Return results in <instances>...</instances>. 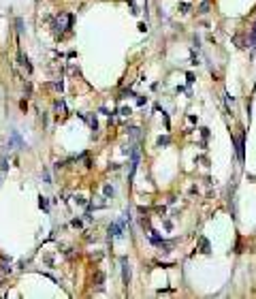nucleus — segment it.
Wrapping results in <instances>:
<instances>
[{"instance_id": "f257e3e1", "label": "nucleus", "mask_w": 256, "mask_h": 299, "mask_svg": "<svg viewBox=\"0 0 256 299\" xmlns=\"http://www.w3.org/2000/svg\"><path fill=\"white\" fill-rule=\"evenodd\" d=\"M68 26H71V15L62 13V15H58L56 24H54V32H56V34H62V32H64Z\"/></svg>"}, {"instance_id": "f03ea898", "label": "nucleus", "mask_w": 256, "mask_h": 299, "mask_svg": "<svg viewBox=\"0 0 256 299\" xmlns=\"http://www.w3.org/2000/svg\"><path fill=\"white\" fill-rule=\"evenodd\" d=\"M96 288H98V291H103V288H105V273H103V271H98V273H96Z\"/></svg>"}, {"instance_id": "7ed1b4c3", "label": "nucleus", "mask_w": 256, "mask_h": 299, "mask_svg": "<svg viewBox=\"0 0 256 299\" xmlns=\"http://www.w3.org/2000/svg\"><path fill=\"white\" fill-rule=\"evenodd\" d=\"M122 267H124V284H128V280H130V267H128L126 259H122Z\"/></svg>"}, {"instance_id": "20e7f679", "label": "nucleus", "mask_w": 256, "mask_h": 299, "mask_svg": "<svg viewBox=\"0 0 256 299\" xmlns=\"http://www.w3.org/2000/svg\"><path fill=\"white\" fill-rule=\"evenodd\" d=\"M88 122H90V126H92V128L96 130V126H98V124H96V118H88Z\"/></svg>"}, {"instance_id": "39448f33", "label": "nucleus", "mask_w": 256, "mask_h": 299, "mask_svg": "<svg viewBox=\"0 0 256 299\" xmlns=\"http://www.w3.org/2000/svg\"><path fill=\"white\" fill-rule=\"evenodd\" d=\"M39 203H41V207H43V210H47V199H45V197H41V201H39Z\"/></svg>"}, {"instance_id": "423d86ee", "label": "nucleus", "mask_w": 256, "mask_h": 299, "mask_svg": "<svg viewBox=\"0 0 256 299\" xmlns=\"http://www.w3.org/2000/svg\"><path fill=\"white\" fill-rule=\"evenodd\" d=\"M105 195H107V197L113 195V188H111V186H105Z\"/></svg>"}, {"instance_id": "0eeeda50", "label": "nucleus", "mask_w": 256, "mask_h": 299, "mask_svg": "<svg viewBox=\"0 0 256 299\" xmlns=\"http://www.w3.org/2000/svg\"><path fill=\"white\" fill-rule=\"evenodd\" d=\"M158 143H160V145H167V143H169V139H167V137H165V139L160 137V139H158Z\"/></svg>"}]
</instances>
